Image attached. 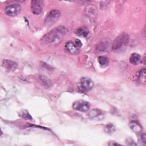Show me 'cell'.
Returning <instances> with one entry per match:
<instances>
[{"label":"cell","mask_w":146,"mask_h":146,"mask_svg":"<svg viewBox=\"0 0 146 146\" xmlns=\"http://www.w3.org/2000/svg\"><path fill=\"white\" fill-rule=\"evenodd\" d=\"M65 27L59 26L55 27L48 33L43 36L40 42L43 44H55L60 42L67 33Z\"/></svg>","instance_id":"cell-1"},{"label":"cell","mask_w":146,"mask_h":146,"mask_svg":"<svg viewBox=\"0 0 146 146\" xmlns=\"http://www.w3.org/2000/svg\"><path fill=\"white\" fill-rule=\"evenodd\" d=\"M129 42V35L122 33L117 36L112 44V48L114 51L119 52L123 50L127 46Z\"/></svg>","instance_id":"cell-2"},{"label":"cell","mask_w":146,"mask_h":146,"mask_svg":"<svg viewBox=\"0 0 146 146\" xmlns=\"http://www.w3.org/2000/svg\"><path fill=\"white\" fill-rule=\"evenodd\" d=\"M94 87L93 81L87 77L82 78L78 84V88L81 92H87L91 91Z\"/></svg>","instance_id":"cell-3"},{"label":"cell","mask_w":146,"mask_h":146,"mask_svg":"<svg viewBox=\"0 0 146 146\" xmlns=\"http://www.w3.org/2000/svg\"><path fill=\"white\" fill-rule=\"evenodd\" d=\"M60 11L58 10H52L48 13L44 20V25L50 26L54 24L60 17Z\"/></svg>","instance_id":"cell-4"},{"label":"cell","mask_w":146,"mask_h":146,"mask_svg":"<svg viewBox=\"0 0 146 146\" xmlns=\"http://www.w3.org/2000/svg\"><path fill=\"white\" fill-rule=\"evenodd\" d=\"M21 10V5L18 3H14L7 6L5 9V13L9 16L15 17L19 14Z\"/></svg>","instance_id":"cell-5"},{"label":"cell","mask_w":146,"mask_h":146,"mask_svg":"<svg viewBox=\"0 0 146 146\" xmlns=\"http://www.w3.org/2000/svg\"><path fill=\"white\" fill-rule=\"evenodd\" d=\"M111 46L110 39L104 38L102 39L97 44L96 47V51L98 53L105 52L108 51Z\"/></svg>","instance_id":"cell-6"},{"label":"cell","mask_w":146,"mask_h":146,"mask_svg":"<svg viewBox=\"0 0 146 146\" xmlns=\"http://www.w3.org/2000/svg\"><path fill=\"white\" fill-rule=\"evenodd\" d=\"M72 108L76 111L80 112H86L90 108V104L84 100H78L72 104Z\"/></svg>","instance_id":"cell-7"},{"label":"cell","mask_w":146,"mask_h":146,"mask_svg":"<svg viewBox=\"0 0 146 146\" xmlns=\"http://www.w3.org/2000/svg\"><path fill=\"white\" fill-rule=\"evenodd\" d=\"M44 2L41 0L32 1L31 3V10L32 13L35 15L40 14L43 9Z\"/></svg>","instance_id":"cell-8"},{"label":"cell","mask_w":146,"mask_h":146,"mask_svg":"<svg viewBox=\"0 0 146 146\" xmlns=\"http://www.w3.org/2000/svg\"><path fill=\"white\" fill-rule=\"evenodd\" d=\"M65 49L71 54H77L79 52V47H78L76 44L71 42L68 41L65 44Z\"/></svg>","instance_id":"cell-9"},{"label":"cell","mask_w":146,"mask_h":146,"mask_svg":"<svg viewBox=\"0 0 146 146\" xmlns=\"http://www.w3.org/2000/svg\"><path fill=\"white\" fill-rule=\"evenodd\" d=\"M3 67L8 71H14L17 67V64L12 60L4 59L2 63Z\"/></svg>","instance_id":"cell-10"},{"label":"cell","mask_w":146,"mask_h":146,"mask_svg":"<svg viewBox=\"0 0 146 146\" xmlns=\"http://www.w3.org/2000/svg\"><path fill=\"white\" fill-rule=\"evenodd\" d=\"M129 125L131 130L133 131L134 132L139 133V132H141L143 130V127L141 125L138 121L136 120H131L129 122Z\"/></svg>","instance_id":"cell-11"},{"label":"cell","mask_w":146,"mask_h":146,"mask_svg":"<svg viewBox=\"0 0 146 146\" xmlns=\"http://www.w3.org/2000/svg\"><path fill=\"white\" fill-rule=\"evenodd\" d=\"M103 115L102 111L99 109L95 108L92 109L88 114L89 118L91 119H94L96 118H98L99 117Z\"/></svg>","instance_id":"cell-12"},{"label":"cell","mask_w":146,"mask_h":146,"mask_svg":"<svg viewBox=\"0 0 146 146\" xmlns=\"http://www.w3.org/2000/svg\"><path fill=\"white\" fill-rule=\"evenodd\" d=\"M86 13L87 15L90 16V17H95L96 14V8L95 6L93 5H89L86 8Z\"/></svg>","instance_id":"cell-13"},{"label":"cell","mask_w":146,"mask_h":146,"mask_svg":"<svg viewBox=\"0 0 146 146\" xmlns=\"http://www.w3.org/2000/svg\"><path fill=\"white\" fill-rule=\"evenodd\" d=\"M141 59V56L137 53H133L129 57V62L131 64L133 65L137 64Z\"/></svg>","instance_id":"cell-14"},{"label":"cell","mask_w":146,"mask_h":146,"mask_svg":"<svg viewBox=\"0 0 146 146\" xmlns=\"http://www.w3.org/2000/svg\"><path fill=\"white\" fill-rule=\"evenodd\" d=\"M39 79L45 88H50L52 86L51 81L47 76L44 75H40L39 76Z\"/></svg>","instance_id":"cell-15"},{"label":"cell","mask_w":146,"mask_h":146,"mask_svg":"<svg viewBox=\"0 0 146 146\" xmlns=\"http://www.w3.org/2000/svg\"><path fill=\"white\" fill-rule=\"evenodd\" d=\"M76 34H78L79 36H82L83 37H86L88 35L89 32H88V31L87 30V29L86 28L80 27V28L76 30Z\"/></svg>","instance_id":"cell-16"},{"label":"cell","mask_w":146,"mask_h":146,"mask_svg":"<svg viewBox=\"0 0 146 146\" xmlns=\"http://www.w3.org/2000/svg\"><path fill=\"white\" fill-rule=\"evenodd\" d=\"M98 60L99 64L102 66H106L109 62L108 58L105 56H99L98 58Z\"/></svg>","instance_id":"cell-17"},{"label":"cell","mask_w":146,"mask_h":146,"mask_svg":"<svg viewBox=\"0 0 146 146\" xmlns=\"http://www.w3.org/2000/svg\"><path fill=\"white\" fill-rule=\"evenodd\" d=\"M104 131L108 133H112L115 131V127L112 124H108L104 127Z\"/></svg>","instance_id":"cell-18"},{"label":"cell","mask_w":146,"mask_h":146,"mask_svg":"<svg viewBox=\"0 0 146 146\" xmlns=\"http://www.w3.org/2000/svg\"><path fill=\"white\" fill-rule=\"evenodd\" d=\"M20 116L22 117V118H23L24 119L27 120V119H32V117L31 116V115H30V113L28 112V111H27L26 110H22L21 111V112H20L19 114Z\"/></svg>","instance_id":"cell-19"},{"label":"cell","mask_w":146,"mask_h":146,"mask_svg":"<svg viewBox=\"0 0 146 146\" xmlns=\"http://www.w3.org/2000/svg\"><path fill=\"white\" fill-rule=\"evenodd\" d=\"M139 78L140 80H141V82H145V68H143L142 70L140 71L139 74Z\"/></svg>","instance_id":"cell-20"},{"label":"cell","mask_w":146,"mask_h":146,"mask_svg":"<svg viewBox=\"0 0 146 146\" xmlns=\"http://www.w3.org/2000/svg\"><path fill=\"white\" fill-rule=\"evenodd\" d=\"M125 143L127 145H136L137 144L135 143V142L133 141V139L131 138H128L125 140Z\"/></svg>","instance_id":"cell-21"},{"label":"cell","mask_w":146,"mask_h":146,"mask_svg":"<svg viewBox=\"0 0 146 146\" xmlns=\"http://www.w3.org/2000/svg\"><path fill=\"white\" fill-rule=\"evenodd\" d=\"M140 141H142L144 144L146 143V136L145 132H143L140 135Z\"/></svg>","instance_id":"cell-22"},{"label":"cell","mask_w":146,"mask_h":146,"mask_svg":"<svg viewBox=\"0 0 146 146\" xmlns=\"http://www.w3.org/2000/svg\"><path fill=\"white\" fill-rule=\"evenodd\" d=\"M75 43L76 44V46H77L78 47H80L82 46V42H81L80 40H79V39H76Z\"/></svg>","instance_id":"cell-23"},{"label":"cell","mask_w":146,"mask_h":146,"mask_svg":"<svg viewBox=\"0 0 146 146\" xmlns=\"http://www.w3.org/2000/svg\"><path fill=\"white\" fill-rule=\"evenodd\" d=\"M109 145H120L121 144L117 143L116 141H111L110 143H109Z\"/></svg>","instance_id":"cell-24"}]
</instances>
